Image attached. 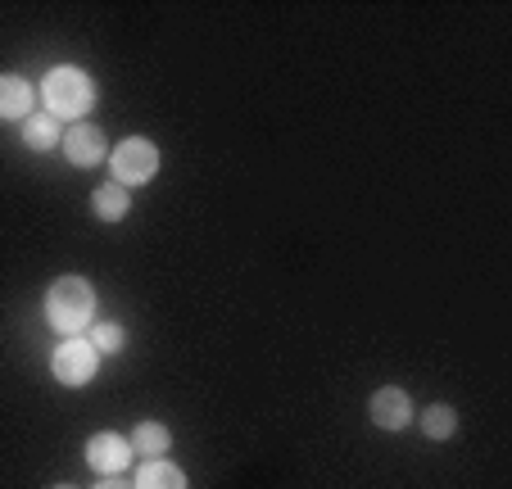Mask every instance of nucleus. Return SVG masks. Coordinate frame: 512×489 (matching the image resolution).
I'll use <instances>...</instances> for the list:
<instances>
[{"label": "nucleus", "mask_w": 512, "mask_h": 489, "mask_svg": "<svg viewBox=\"0 0 512 489\" xmlns=\"http://www.w3.org/2000/svg\"><path fill=\"white\" fill-rule=\"evenodd\" d=\"M46 322L55 326L59 336H82L96 322V290L87 277H59L46 295Z\"/></svg>", "instance_id": "1"}, {"label": "nucleus", "mask_w": 512, "mask_h": 489, "mask_svg": "<svg viewBox=\"0 0 512 489\" xmlns=\"http://www.w3.org/2000/svg\"><path fill=\"white\" fill-rule=\"evenodd\" d=\"M41 100H46L50 118H59V123H78V118H87L91 105H96V82H91L82 68L59 64V68H50L46 87H41Z\"/></svg>", "instance_id": "2"}, {"label": "nucleus", "mask_w": 512, "mask_h": 489, "mask_svg": "<svg viewBox=\"0 0 512 489\" xmlns=\"http://www.w3.org/2000/svg\"><path fill=\"white\" fill-rule=\"evenodd\" d=\"M114 182L118 186H145L159 173V145L145 141V136H127V141L114 145Z\"/></svg>", "instance_id": "3"}, {"label": "nucleus", "mask_w": 512, "mask_h": 489, "mask_svg": "<svg viewBox=\"0 0 512 489\" xmlns=\"http://www.w3.org/2000/svg\"><path fill=\"white\" fill-rule=\"evenodd\" d=\"M100 367V354L91 349L87 336H68L64 345H55V354H50V372H55L59 385H87L91 376H96Z\"/></svg>", "instance_id": "4"}, {"label": "nucleus", "mask_w": 512, "mask_h": 489, "mask_svg": "<svg viewBox=\"0 0 512 489\" xmlns=\"http://www.w3.org/2000/svg\"><path fill=\"white\" fill-rule=\"evenodd\" d=\"M132 444H127V435H114V431H100L87 440V462L91 471H100V476H123L127 467H132Z\"/></svg>", "instance_id": "5"}, {"label": "nucleus", "mask_w": 512, "mask_h": 489, "mask_svg": "<svg viewBox=\"0 0 512 489\" xmlns=\"http://www.w3.org/2000/svg\"><path fill=\"white\" fill-rule=\"evenodd\" d=\"M64 154L73 168H96V163L109 159V141L100 127L78 123V127H64Z\"/></svg>", "instance_id": "6"}, {"label": "nucleus", "mask_w": 512, "mask_h": 489, "mask_svg": "<svg viewBox=\"0 0 512 489\" xmlns=\"http://www.w3.org/2000/svg\"><path fill=\"white\" fill-rule=\"evenodd\" d=\"M368 417L381 426V431H404V426L413 422V403H408V394L399 390V385H386V390L372 394Z\"/></svg>", "instance_id": "7"}, {"label": "nucleus", "mask_w": 512, "mask_h": 489, "mask_svg": "<svg viewBox=\"0 0 512 489\" xmlns=\"http://www.w3.org/2000/svg\"><path fill=\"white\" fill-rule=\"evenodd\" d=\"M32 100H37V91L28 77L0 73V123H23L32 114Z\"/></svg>", "instance_id": "8"}, {"label": "nucleus", "mask_w": 512, "mask_h": 489, "mask_svg": "<svg viewBox=\"0 0 512 489\" xmlns=\"http://www.w3.org/2000/svg\"><path fill=\"white\" fill-rule=\"evenodd\" d=\"M127 444H132V453H141L145 462H155V458H164V453L173 449V431H168L164 422H141Z\"/></svg>", "instance_id": "9"}, {"label": "nucleus", "mask_w": 512, "mask_h": 489, "mask_svg": "<svg viewBox=\"0 0 512 489\" xmlns=\"http://www.w3.org/2000/svg\"><path fill=\"white\" fill-rule=\"evenodd\" d=\"M23 145L28 150H55V145H64V127H59V118L50 114H28L23 118Z\"/></svg>", "instance_id": "10"}, {"label": "nucleus", "mask_w": 512, "mask_h": 489, "mask_svg": "<svg viewBox=\"0 0 512 489\" xmlns=\"http://www.w3.org/2000/svg\"><path fill=\"white\" fill-rule=\"evenodd\" d=\"M132 489H186V471L173 467V462H164V458H155L136 471Z\"/></svg>", "instance_id": "11"}, {"label": "nucleus", "mask_w": 512, "mask_h": 489, "mask_svg": "<svg viewBox=\"0 0 512 489\" xmlns=\"http://www.w3.org/2000/svg\"><path fill=\"white\" fill-rule=\"evenodd\" d=\"M91 209H96L100 222H123L127 209H132V195H127V186L118 182H105L96 195H91Z\"/></svg>", "instance_id": "12"}, {"label": "nucleus", "mask_w": 512, "mask_h": 489, "mask_svg": "<svg viewBox=\"0 0 512 489\" xmlns=\"http://www.w3.org/2000/svg\"><path fill=\"white\" fill-rule=\"evenodd\" d=\"M422 431H426V440H449L458 431V413L449 403H431L422 413Z\"/></svg>", "instance_id": "13"}, {"label": "nucleus", "mask_w": 512, "mask_h": 489, "mask_svg": "<svg viewBox=\"0 0 512 489\" xmlns=\"http://www.w3.org/2000/svg\"><path fill=\"white\" fill-rule=\"evenodd\" d=\"M87 340H91V349H96V354H118V349L127 345V331L118 322H91Z\"/></svg>", "instance_id": "14"}, {"label": "nucleus", "mask_w": 512, "mask_h": 489, "mask_svg": "<svg viewBox=\"0 0 512 489\" xmlns=\"http://www.w3.org/2000/svg\"><path fill=\"white\" fill-rule=\"evenodd\" d=\"M96 489H132V485H127V480L123 476H105V480H100V485Z\"/></svg>", "instance_id": "15"}, {"label": "nucleus", "mask_w": 512, "mask_h": 489, "mask_svg": "<svg viewBox=\"0 0 512 489\" xmlns=\"http://www.w3.org/2000/svg\"><path fill=\"white\" fill-rule=\"evenodd\" d=\"M55 489H73V485H55Z\"/></svg>", "instance_id": "16"}]
</instances>
